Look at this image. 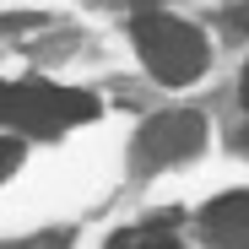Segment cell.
<instances>
[{
  "mask_svg": "<svg viewBox=\"0 0 249 249\" xmlns=\"http://www.w3.org/2000/svg\"><path fill=\"white\" fill-rule=\"evenodd\" d=\"M200 228H206V238L222 244V249H249V190L217 195L200 212Z\"/></svg>",
  "mask_w": 249,
  "mask_h": 249,
  "instance_id": "4",
  "label": "cell"
},
{
  "mask_svg": "<svg viewBox=\"0 0 249 249\" xmlns=\"http://www.w3.org/2000/svg\"><path fill=\"white\" fill-rule=\"evenodd\" d=\"M22 162V141H11V136H0V179H6L11 168Z\"/></svg>",
  "mask_w": 249,
  "mask_h": 249,
  "instance_id": "5",
  "label": "cell"
},
{
  "mask_svg": "<svg viewBox=\"0 0 249 249\" xmlns=\"http://www.w3.org/2000/svg\"><path fill=\"white\" fill-rule=\"evenodd\" d=\"M136 49H141V60H146V71L157 76V81H168V87H184V81H195L200 71H206V38L190 27V22H179V17H136Z\"/></svg>",
  "mask_w": 249,
  "mask_h": 249,
  "instance_id": "1",
  "label": "cell"
},
{
  "mask_svg": "<svg viewBox=\"0 0 249 249\" xmlns=\"http://www.w3.org/2000/svg\"><path fill=\"white\" fill-rule=\"evenodd\" d=\"M92 114H98V98H87V92L49 87V81H22V87H11V124H22L33 136L65 130V124H87Z\"/></svg>",
  "mask_w": 249,
  "mask_h": 249,
  "instance_id": "2",
  "label": "cell"
},
{
  "mask_svg": "<svg viewBox=\"0 0 249 249\" xmlns=\"http://www.w3.org/2000/svg\"><path fill=\"white\" fill-rule=\"evenodd\" d=\"M233 27H238V33H249V0H244V6H233Z\"/></svg>",
  "mask_w": 249,
  "mask_h": 249,
  "instance_id": "6",
  "label": "cell"
},
{
  "mask_svg": "<svg viewBox=\"0 0 249 249\" xmlns=\"http://www.w3.org/2000/svg\"><path fill=\"white\" fill-rule=\"evenodd\" d=\"M0 119H11V87L0 81Z\"/></svg>",
  "mask_w": 249,
  "mask_h": 249,
  "instance_id": "7",
  "label": "cell"
},
{
  "mask_svg": "<svg viewBox=\"0 0 249 249\" xmlns=\"http://www.w3.org/2000/svg\"><path fill=\"white\" fill-rule=\"evenodd\" d=\"M206 141V119L195 108H174V114H157L141 124L136 136V168H168V162L195 157Z\"/></svg>",
  "mask_w": 249,
  "mask_h": 249,
  "instance_id": "3",
  "label": "cell"
},
{
  "mask_svg": "<svg viewBox=\"0 0 249 249\" xmlns=\"http://www.w3.org/2000/svg\"><path fill=\"white\" fill-rule=\"evenodd\" d=\"M244 103H249V71H244Z\"/></svg>",
  "mask_w": 249,
  "mask_h": 249,
  "instance_id": "9",
  "label": "cell"
},
{
  "mask_svg": "<svg viewBox=\"0 0 249 249\" xmlns=\"http://www.w3.org/2000/svg\"><path fill=\"white\" fill-rule=\"evenodd\" d=\"M238 146H244V152H249V130H238Z\"/></svg>",
  "mask_w": 249,
  "mask_h": 249,
  "instance_id": "8",
  "label": "cell"
}]
</instances>
